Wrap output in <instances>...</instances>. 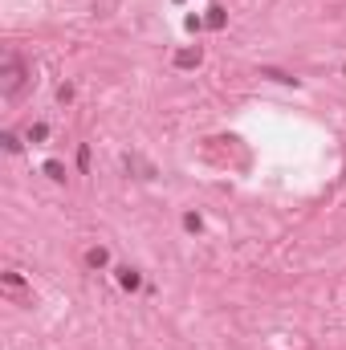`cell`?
I'll return each instance as SVG.
<instances>
[{
    "mask_svg": "<svg viewBox=\"0 0 346 350\" xmlns=\"http://www.w3.org/2000/svg\"><path fill=\"white\" fill-rule=\"evenodd\" d=\"M20 82H25V65H20V57H8L4 61V98H17Z\"/></svg>",
    "mask_w": 346,
    "mask_h": 350,
    "instance_id": "6da1fadb",
    "label": "cell"
},
{
    "mask_svg": "<svg viewBox=\"0 0 346 350\" xmlns=\"http://www.w3.org/2000/svg\"><path fill=\"white\" fill-rule=\"evenodd\" d=\"M118 281H122V285H126V289H135V285H138V277L131 273V269H118Z\"/></svg>",
    "mask_w": 346,
    "mask_h": 350,
    "instance_id": "7a4b0ae2",
    "label": "cell"
},
{
    "mask_svg": "<svg viewBox=\"0 0 346 350\" xmlns=\"http://www.w3.org/2000/svg\"><path fill=\"white\" fill-rule=\"evenodd\" d=\"M200 61V49H188V53H179V65H195Z\"/></svg>",
    "mask_w": 346,
    "mask_h": 350,
    "instance_id": "3957f363",
    "label": "cell"
},
{
    "mask_svg": "<svg viewBox=\"0 0 346 350\" xmlns=\"http://www.w3.org/2000/svg\"><path fill=\"white\" fill-rule=\"evenodd\" d=\"M86 261H90V265H106V253H102V248H90Z\"/></svg>",
    "mask_w": 346,
    "mask_h": 350,
    "instance_id": "277c9868",
    "label": "cell"
}]
</instances>
